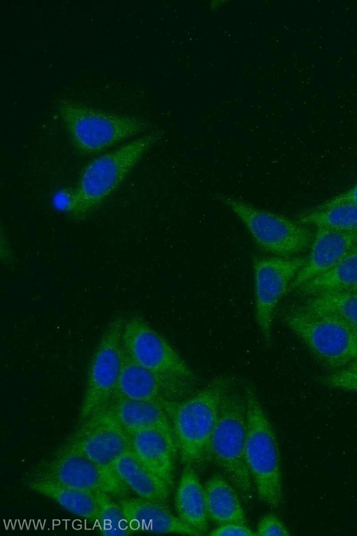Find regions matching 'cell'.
Segmentation results:
<instances>
[{"label": "cell", "instance_id": "obj_25", "mask_svg": "<svg viewBox=\"0 0 357 536\" xmlns=\"http://www.w3.org/2000/svg\"><path fill=\"white\" fill-rule=\"evenodd\" d=\"M109 496L96 519L100 533L105 536H125L133 534L129 521L119 502Z\"/></svg>", "mask_w": 357, "mask_h": 536}, {"label": "cell", "instance_id": "obj_1", "mask_svg": "<svg viewBox=\"0 0 357 536\" xmlns=\"http://www.w3.org/2000/svg\"><path fill=\"white\" fill-rule=\"evenodd\" d=\"M160 139L159 132L149 133L91 161L70 194L67 206L70 216L81 221L94 211Z\"/></svg>", "mask_w": 357, "mask_h": 536}, {"label": "cell", "instance_id": "obj_9", "mask_svg": "<svg viewBox=\"0 0 357 536\" xmlns=\"http://www.w3.org/2000/svg\"><path fill=\"white\" fill-rule=\"evenodd\" d=\"M130 447V434L107 405L80 421L57 452L82 455L112 466Z\"/></svg>", "mask_w": 357, "mask_h": 536}, {"label": "cell", "instance_id": "obj_20", "mask_svg": "<svg viewBox=\"0 0 357 536\" xmlns=\"http://www.w3.org/2000/svg\"><path fill=\"white\" fill-rule=\"evenodd\" d=\"M178 517L202 535L208 530L204 489L192 466L185 465L175 496Z\"/></svg>", "mask_w": 357, "mask_h": 536}, {"label": "cell", "instance_id": "obj_14", "mask_svg": "<svg viewBox=\"0 0 357 536\" xmlns=\"http://www.w3.org/2000/svg\"><path fill=\"white\" fill-rule=\"evenodd\" d=\"M357 245V232L317 228L310 242L309 255L291 283L289 291L333 268Z\"/></svg>", "mask_w": 357, "mask_h": 536}, {"label": "cell", "instance_id": "obj_6", "mask_svg": "<svg viewBox=\"0 0 357 536\" xmlns=\"http://www.w3.org/2000/svg\"><path fill=\"white\" fill-rule=\"evenodd\" d=\"M284 321L328 369L335 371L357 360V331L342 320L295 307L284 314Z\"/></svg>", "mask_w": 357, "mask_h": 536}, {"label": "cell", "instance_id": "obj_28", "mask_svg": "<svg viewBox=\"0 0 357 536\" xmlns=\"http://www.w3.org/2000/svg\"><path fill=\"white\" fill-rule=\"evenodd\" d=\"M210 535L226 536H256L257 533L251 530L246 525L239 523H227L220 525L209 533Z\"/></svg>", "mask_w": 357, "mask_h": 536}, {"label": "cell", "instance_id": "obj_18", "mask_svg": "<svg viewBox=\"0 0 357 536\" xmlns=\"http://www.w3.org/2000/svg\"><path fill=\"white\" fill-rule=\"evenodd\" d=\"M32 491L46 496L76 516L96 521L109 495L93 493L70 488L52 480L33 476L27 484Z\"/></svg>", "mask_w": 357, "mask_h": 536}, {"label": "cell", "instance_id": "obj_23", "mask_svg": "<svg viewBox=\"0 0 357 536\" xmlns=\"http://www.w3.org/2000/svg\"><path fill=\"white\" fill-rule=\"evenodd\" d=\"M297 307L333 315L357 331V292L331 291L307 296Z\"/></svg>", "mask_w": 357, "mask_h": 536}, {"label": "cell", "instance_id": "obj_13", "mask_svg": "<svg viewBox=\"0 0 357 536\" xmlns=\"http://www.w3.org/2000/svg\"><path fill=\"white\" fill-rule=\"evenodd\" d=\"M193 381L194 379L187 377L159 373L146 368L132 360L124 350L122 369L113 397L163 405L190 396L194 390Z\"/></svg>", "mask_w": 357, "mask_h": 536}, {"label": "cell", "instance_id": "obj_4", "mask_svg": "<svg viewBox=\"0 0 357 536\" xmlns=\"http://www.w3.org/2000/svg\"><path fill=\"white\" fill-rule=\"evenodd\" d=\"M57 109L73 147L83 155L98 154L148 128L147 122L140 118L72 100H59Z\"/></svg>", "mask_w": 357, "mask_h": 536}, {"label": "cell", "instance_id": "obj_17", "mask_svg": "<svg viewBox=\"0 0 357 536\" xmlns=\"http://www.w3.org/2000/svg\"><path fill=\"white\" fill-rule=\"evenodd\" d=\"M130 436V447L135 455L171 490L176 454L165 435L157 429H147Z\"/></svg>", "mask_w": 357, "mask_h": 536}, {"label": "cell", "instance_id": "obj_19", "mask_svg": "<svg viewBox=\"0 0 357 536\" xmlns=\"http://www.w3.org/2000/svg\"><path fill=\"white\" fill-rule=\"evenodd\" d=\"M112 467L123 482L139 497L166 504L171 490L143 465L131 449L118 458Z\"/></svg>", "mask_w": 357, "mask_h": 536}, {"label": "cell", "instance_id": "obj_5", "mask_svg": "<svg viewBox=\"0 0 357 536\" xmlns=\"http://www.w3.org/2000/svg\"><path fill=\"white\" fill-rule=\"evenodd\" d=\"M246 406L243 389L234 384L225 394L211 437L208 455L243 497L251 493L250 474L245 459Z\"/></svg>", "mask_w": 357, "mask_h": 536}, {"label": "cell", "instance_id": "obj_22", "mask_svg": "<svg viewBox=\"0 0 357 536\" xmlns=\"http://www.w3.org/2000/svg\"><path fill=\"white\" fill-rule=\"evenodd\" d=\"M296 290L305 296L331 291L357 292V245L330 270Z\"/></svg>", "mask_w": 357, "mask_h": 536}, {"label": "cell", "instance_id": "obj_21", "mask_svg": "<svg viewBox=\"0 0 357 536\" xmlns=\"http://www.w3.org/2000/svg\"><path fill=\"white\" fill-rule=\"evenodd\" d=\"M232 484L219 475H215L204 487L208 519L219 524L246 525L244 512Z\"/></svg>", "mask_w": 357, "mask_h": 536}, {"label": "cell", "instance_id": "obj_2", "mask_svg": "<svg viewBox=\"0 0 357 536\" xmlns=\"http://www.w3.org/2000/svg\"><path fill=\"white\" fill-rule=\"evenodd\" d=\"M233 384L232 378L218 377L197 394L162 405L171 420L178 452L185 465L192 466L208 455L222 400Z\"/></svg>", "mask_w": 357, "mask_h": 536}, {"label": "cell", "instance_id": "obj_15", "mask_svg": "<svg viewBox=\"0 0 357 536\" xmlns=\"http://www.w3.org/2000/svg\"><path fill=\"white\" fill-rule=\"evenodd\" d=\"M118 502L122 507L133 533L202 535L173 515L164 504L140 497L124 498Z\"/></svg>", "mask_w": 357, "mask_h": 536}, {"label": "cell", "instance_id": "obj_10", "mask_svg": "<svg viewBox=\"0 0 357 536\" xmlns=\"http://www.w3.org/2000/svg\"><path fill=\"white\" fill-rule=\"evenodd\" d=\"M304 257H255L252 260L255 318L268 346L275 309L303 266Z\"/></svg>", "mask_w": 357, "mask_h": 536}, {"label": "cell", "instance_id": "obj_8", "mask_svg": "<svg viewBox=\"0 0 357 536\" xmlns=\"http://www.w3.org/2000/svg\"><path fill=\"white\" fill-rule=\"evenodd\" d=\"M123 317L117 316L109 323L91 357L79 421L104 408L114 396L123 366Z\"/></svg>", "mask_w": 357, "mask_h": 536}, {"label": "cell", "instance_id": "obj_26", "mask_svg": "<svg viewBox=\"0 0 357 536\" xmlns=\"http://www.w3.org/2000/svg\"><path fill=\"white\" fill-rule=\"evenodd\" d=\"M318 381L329 388L357 393V360L319 376Z\"/></svg>", "mask_w": 357, "mask_h": 536}, {"label": "cell", "instance_id": "obj_7", "mask_svg": "<svg viewBox=\"0 0 357 536\" xmlns=\"http://www.w3.org/2000/svg\"><path fill=\"white\" fill-rule=\"evenodd\" d=\"M215 199L232 211L264 251L274 256L291 257L310 244L312 236L299 222L229 195L218 193Z\"/></svg>", "mask_w": 357, "mask_h": 536}, {"label": "cell", "instance_id": "obj_27", "mask_svg": "<svg viewBox=\"0 0 357 536\" xmlns=\"http://www.w3.org/2000/svg\"><path fill=\"white\" fill-rule=\"evenodd\" d=\"M257 534L260 536H287L290 533L283 522L274 514L264 516L259 522Z\"/></svg>", "mask_w": 357, "mask_h": 536}, {"label": "cell", "instance_id": "obj_29", "mask_svg": "<svg viewBox=\"0 0 357 536\" xmlns=\"http://www.w3.org/2000/svg\"><path fill=\"white\" fill-rule=\"evenodd\" d=\"M349 202L357 205V183L347 191L326 200L314 209H324L336 204Z\"/></svg>", "mask_w": 357, "mask_h": 536}, {"label": "cell", "instance_id": "obj_11", "mask_svg": "<svg viewBox=\"0 0 357 536\" xmlns=\"http://www.w3.org/2000/svg\"><path fill=\"white\" fill-rule=\"evenodd\" d=\"M33 475L93 493L123 496L130 490L112 466L97 463L79 454L56 452L40 463Z\"/></svg>", "mask_w": 357, "mask_h": 536}, {"label": "cell", "instance_id": "obj_30", "mask_svg": "<svg viewBox=\"0 0 357 536\" xmlns=\"http://www.w3.org/2000/svg\"><path fill=\"white\" fill-rule=\"evenodd\" d=\"M226 1L224 0H213L210 3V7L212 10H216L220 8Z\"/></svg>", "mask_w": 357, "mask_h": 536}, {"label": "cell", "instance_id": "obj_3", "mask_svg": "<svg viewBox=\"0 0 357 536\" xmlns=\"http://www.w3.org/2000/svg\"><path fill=\"white\" fill-rule=\"evenodd\" d=\"M246 406L245 459L259 498L277 508L282 502L280 452L272 426L254 387L243 388Z\"/></svg>", "mask_w": 357, "mask_h": 536}, {"label": "cell", "instance_id": "obj_12", "mask_svg": "<svg viewBox=\"0 0 357 536\" xmlns=\"http://www.w3.org/2000/svg\"><path fill=\"white\" fill-rule=\"evenodd\" d=\"M121 339L125 352L142 366L162 374L195 378L190 367L169 342L143 318H124Z\"/></svg>", "mask_w": 357, "mask_h": 536}, {"label": "cell", "instance_id": "obj_16", "mask_svg": "<svg viewBox=\"0 0 357 536\" xmlns=\"http://www.w3.org/2000/svg\"><path fill=\"white\" fill-rule=\"evenodd\" d=\"M107 405L130 435L142 429H157L165 435L176 454L178 448L171 420L162 405L123 398H115Z\"/></svg>", "mask_w": 357, "mask_h": 536}, {"label": "cell", "instance_id": "obj_24", "mask_svg": "<svg viewBox=\"0 0 357 536\" xmlns=\"http://www.w3.org/2000/svg\"><path fill=\"white\" fill-rule=\"evenodd\" d=\"M302 225L342 232H357V205L343 202L324 209H311L298 218Z\"/></svg>", "mask_w": 357, "mask_h": 536}]
</instances>
